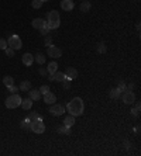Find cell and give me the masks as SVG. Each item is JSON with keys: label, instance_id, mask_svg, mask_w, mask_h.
Segmentation results:
<instances>
[{"label": "cell", "instance_id": "cell-21", "mask_svg": "<svg viewBox=\"0 0 141 156\" xmlns=\"http://www.w3.org/2000/svg\"><path fill=\"white\" fill-rule=\"evenodd\" d=\"M3 83H4L6 87H10L11 85H14V79H13L11 76H4V77H3Z\"/></svg>", "mask_w": 141, "mask_h": 156}, {"label": "cell", "instance_id": "cell-28", "mask_svg": "<svg viewBox=\"0 0 141 156\" xmlns=\"http://www.w3.org/2000/svg\"><path fill=\"white\" fill-rule=\"evenodd\" d=\"M41 6H42V1L41 0H33L31 1V7L33 9H40Z\"/></svg>", "mask_w": 141, "mask_h": 156}, {"label": "cell", "instance_id": "cell-23", "mask_svg": "<svg viewBox=\"0 0 141 156\" xmlns=\"http://www.w3.org/2000/svg\"><path fill=\"white\" fill-rule=\"evenodd\" d=\"M48 73H50V75H52V73H55V72H56V70H58V63H56V62H51V63H50V65H48Z\"/></svg>", "mask_w": 141, "mask_h": 156}, {"label": "cell", "instance_id": "cell-27", "mask_svg": "<svg viewBox=\"0 0 141 156\" xmlns=\"http://www.w3.org/2000/svg\"><path fill=\"white\" fill-rule=\"evenodd\" d=\"M140 108H141L140 103H137V104H136V107L131 110V114H133V115H136V117H138V114H140Z\"/></svg>", "mask_w": 141, "mask_h": 156}, {"label": "cell", "instance_id": "cell-20", "mask_svg": "<svg viewBox=\"0 0 141 156\" xmlns=\"http://www.w3.org/2000/svg\"><path fill=\"white\" fill-rule=\"evenodd\" d=\"M73 124H75V117H73V115H68V117H65V120H64V125H66V127H72V125H73Z\"/></svg>", "mask_w": 141, "mask_h": 156}, {"label": "cell", "instance_id": "cell-9", "mask_svg": "<svg viewBox=\"0 0 141 156\" xmlns=\"http://www.w3.org/2000/svg\"><path fill=\"white\" fill-rule=\"evenodd\" d=\"M78 77V70L75 68H68L65 70V80H73Z\"/></svg>", "mask_w": 141, "mask_h": 156}, {"label": "cell", "instance_id": "cell-2", "mask_svg": "<svg viewBox=\"0 0 141 156\" xmlns=\"http://www.w3.org/2000/svg\"><path fill=\"white\" fill-rule=\"evenodd\" d=\"M47 23H48V27H50V30H55V28H58L59 27V24H61V17H59V13L58 11H55V10H51L50 13H48V17H47Z\"/></svg>", "mask_w": 141, "mask_h": 156}, {"label": "cell", "instance_id": "cell-7", "mask_svg": "<svg viewBox=\"0 0 141 156\" xmlns=\"http://www.w3.org/2000/svg\"><path fill=\"white\" fill-rule=\"evenodd\" d=\"M136 101V94L131 90H124L123 93V103L124 104H133Z\"/></svg>", "mask_w": 141, "mask_h": 156}, {"label": "cell", "instance_id": "cell-32", "mask_svg": "<svg viewBox=\"0 0 141 156\" xmlns=\"http://www.w3.org/2000/svg\"><path fill=\"white\" fill-rule=\"evenodd\" d=\"M7 47H9V45H7V41H6L4 38H0V49H3V51H4Z\"/></svg>", "mask_w": 141, "mask_h": 156}, {"label": "cell", "instance_id": "cell-39", "mask_svg": "<svg viewBox=\"0 0 141 156\" xmlns=\"http://www.w3.org/2000/svg\"><path fill=\"white\" fill-rule=\"evenodd\" d=\"M134 131H136V134H137V135H140V131H141V129H140V125H137Z\"/></svg>", "mask_w": 141, "mask_h": 156}, {"label": "cell", "instance_id": "cell-26", "mask_svg": "<svg viewBox=\"0 0 141 156\" xmlns=\"http://www.w3.org/2000/svg\"><path fill=\"white\" fill-rule=\"evenodd\" d=\"M40 31H41V34L42 35H47L48 33H50V27H48V23H47V21H45V24L40 28Z\"/></svg>", "mask_w": 141, "mask_h": 156}, {"label": "cell", "instance_id": "cell-17", "mask_svg": "<svg viewBox=\"0 0 141 156\" xmlns=\"http://www.w3.org/2000/svg\"><path fill=\"white\" fill-rule=\"evenodd\" d=\"M30 89H31V82H28V80L21 82L20 86H18V90H21V91H28Z\"/></svg>", "mask_w": 141, "mask_h": 156}, {"label": "cell", "instance_id": "cell-36", "mask_svg": "<svg viewBox=\"0 0 141 156\" xmlns=\"http://www.w3.org/2000/svg\"><path fill=\"white\" fill-rule=\"evenodd\" d=\"M45 45H48V47L52 45V38H51V37H47V38H45Z\"/></svg>", "mask_w": 141, "mask_h": 156}, {"label": "cell", "instance_id": "cell-15", "mask_svg": "<svg viewBox=\"0 0 141 156\" xmlns=\"http://www.w3.org/2000/svg\"><path fill=\"white\" fill-rule=\"evenodd\" d=\"M20 105H21V107H23L24 110H30V108L33 107V100H31L30 97H28V99H23V100H21V104H20Z\"/></svg>", "mask_w": 141, "mask_h": 156}, {"label": "cell", "instance_id": "cell-16", "mask_svg": "<svg viewBox=\"0 0 141 156\" xmlns=\"http://www.w3.org/2000/svg\"><path fill=\"white\" fill-rule=\"evenodd\" d=\"M90 7H92V4L89 3L88 0H83V1L81 3V6H79V9H81L82 13H88L89 10H90Z\"/></svg>", "mask_w": 141, "mask_h": 156}, {"label": "cell", "instance_id": "cell-33", "mask_svg": "<svg viewBox=\"0 0 141 156\" xmlns=\"http://www.w3.org/2000/svg\"><path fill=\"white\" fill-rule=\"evenodd\" d=\"M28 118H30V121H35V120H42V118H41V117H40L37 113H31Z\"/></svg>", "mask_w": 141, "mask_h": 156}, {"label": "cell", "instance_id": "cell-3", "mask_svg": "<svg viewBox=\"0 0 141 156\" xmlns=\"http://www.w3.org/2000/svg\"><path fill=\"white\" fill-rule=\"evenodd\" d=\"M21 100H23V99L18 96L17 93H14V94H11V96L6 100V103L4 104H6L7 108H17L18 105L21 104Z\"/></svg>", "mask_w": 141, "mask_h": 156}, {"label": "cell", "instance_id": "cell-30", "mask_svg": "<svg viewBox=\"0 0 141 156\" xmlns=\"http://www.w3.org/2000/svg\"><path fill=\"white\" fill-rule=\"evenodd\" d=\"M38 90H40V93H41V94H45V93H48V91H50V86H48V85H44V86L40 87Z\"/></svg>", "mask_w": 141, "mask_h": 156}, {"label": "cell", "instance_id": "cell-1", "mask_svg": "<svg viewBox=\"0 0 141 156\" xmlns=\"http://www.w3.org/2000/svg\"><path fill=\"white\" fill-rule=\"evenodd\" d=\"M66 110H68V113H69L70 115H73V117L82 115V113H83V110H85L83 100H82L81 97L72 99L69 103H68V105H66Z\"/></svg>", "mask_w": 141, "mask_h": 156}, {"label": "cell", "instance_id": "cell-38", "mask_svg": "<svg viewBox=\"0 0 141 156\" xmlns=\"http://www.w3.org/2000/svg\"><path fill=\"white\" fill-rule=\"evenodd\" d=\"M64 87H65V89H69L70 87V80H64Z\"/></svg>", "mask_w": 141, "mask_h": 156}, {"label": "cell", "instance_id": "cell-14", "mask_svg": "<svg viewBox=\"0 0 141 156\" xmlns=\"http://www.w3.org/2000/svg\"><path fill=\"white\" fill-rule=\"evenodd\" d=\"M28 93H30V99H31L33 101H38V100L41 99V93H40V90L30 89V90H28Z\"/></svg>", "mask_w": 141, "mask_h": 156}, {"label": "cell", "instance_id": "cell-42", "mask_svg": "<svg viewBox=\"0 0 141 156\" xmlns=\"http://www.w3.org/2000/svg\"><path fill=\"white\" fill-rule=\"evenodd\" d=\"M41 1H42V3H45V1H50V0H41Z\"/></svg>", "mask_w": 141, "mask_h": 156}, {"label": "cell", "instance_id": "cell-29", "mask_svg": "<svg viewBox=\"0 0 141 156\" xmlns=\"http://www.w3.org/2000/svg\"><path fill=\"white\" fill-rule=\"evenodd\" d=\"M4 52H6V56H9V58H13V56H14V49L10 48V47H7V48L4 49Z\"/></svg>", "mask_w": 141, "mask_h": 156}, {"label": "cell", "instance_id": "cell-24", "mask_svg": "<svg viewBox=\"0 0 141 156\" xmlns=\"http://www.w3.org/2000/svg\"><path fill=\"white\" fill-rule=\"evenodd\" d=\"M34 61H37L40 65H42V63L45 62V56H44L42 53H37V55H35V58H34Z\"/></svg>", "mask_w": 141, "mask_h": 156}, {"label": "cell", "instance_id": "cell-6", "mask_svg": "<svg viewBox=\"0 0 141 156\" xmlns=\"http://www.w3.org/2000/svg\"><path fill=\"white\" fill-rule=\"evenodd\" d=\"M50 113H51L52 115H55V117H59V115H62V114L65 113V107H64L62 104L54 103V105L50 108Z\"/></svg>", "mask_w": 141, "mask_h": 156}, {"label": "cell", "instance_id": "cell-37", "mask_svg": "<svg viewBox=\"0 0 141 156\" xmlns=\"http://www.w3.org/2000/svg\"><path fill=\"white\" fill-rule=\"evenodd\" d=\"M38 73H40L41 76H45V75L48 73V70H47V69H42V68H40V69H38Z\"/></svg>", "mask_w": 141, "mask_h": 156}, {"label": "cell", "instance_id": "cell-12", "mask_svg": "<svg viewBox=\"0 0 141 156\" xmlns=\"http://www.w3.org/2000/svg\"><path fill=\"white\" fill-rule=\"evenodd\" d=\"M21 61H23V63H24L26 66H31L33 62H34V56H33L31 53H24L23 58H21Z\"/></svg>", "mask_w": 141, "mask_h": 156}, {"label": "cell", "instance_id": "cell-35", "mask_svg": "<svg viewBox=\"0 0 141 156\" xmlns=\"http://www.w3.org/2000/svg\"><path fill=\"white\" fill-rule=\"evenodd\" d=\"M7 89H9V91H11L13 94H14V93H17V91H18V87H17V86H14V85H11V86H10V87H7Z\"/></svg>", "mask_w": 141, "mask_h": 156}, {"label": "cell", "instance_id": "cell-41", "mask_svg": "<svg viewBox=\"0 0 141 156\" xmlns=\"http://www.w3.org/2000/svg\"><path fill=\"white\" fill-rule=\"evenodd\" d=\"M127 89H128V90H133V89H134V83H130V85L127 86Z\"/></svg>", "mask_w": 141, "mask_h": 156}, {"label": "cell", "instance_id": "cell-31", "mask_svg": "<svg viewBox=\"0 0 141 156\" xmlns=\"http://www.w3.org/2000/svg\"><path fill=\"white\" fill-rule=\"evenodd\" d=\"M30 124H31V121H30V118H26L24 121L21 122V128L27 129V128H30Z\"/></svg>", "mask_w": 141, "mask_h": 156}, {"label": "cell", "instance_id": "cell-8", "mask_svg": "<svg viewBox=\"0 0 141 156\" xmlns=\"http://www.w3.org/2000/svg\"><path fill=\"white\" fill-rule=\"evenodd\" d=\"M47 53H48V56H51V58H61V56H62V51H61L58 47H55V45H50L48 49H47Z\"/></svg>", "mask_w": 141, "mask_h": 156}, {"label": "cell", "instance_id": "cell-13", "mask_svg": "<svg viewBox=\"0 0 141 156\" xmlns=\"http://www.w3.org/2000/svg\"><path fill=\"white\" fill-rule=\"evenodd\" d=\"M44 101L47 104H54L56 101V97H55V94L51 93V91H48V93H45L44 94Z\"/></svg>", "mask_w": 141, "mask_h": 156}, {"label": "cell", "instance_id": "cell-18", "mask_svg": "<svg viewBox=\"0 0 141 156\" xmlns=\"http://www.w3.org/2000/svg\"><path fill=\"white\" fill-rule=\"evenodd\" d=\"M44 24H45V21H44L42 18H34V20L31 21V25H33L34 28H38V30H40Z\"/></svg>", "mask_w": 141, "mask_h": 156}, {"label": "cell", "instance_id": "cell-34", "mask_svg": "<svg viewBox=\"0 0 141 156\" xmlns=\"http://www.w3.org/2000/svg\"><path fill=\"white\" fill-rule=\"evenodd\" d=\"M120 91H124V90H127V86H126V83H124L123 80L122 82H119V87H117Z\"/></svg>", "mask_w": 141, "mask_h": 156}, {"label": "cell", "instance_id": "cell-19", "mask_svg": "<svg viewBox=\"0 0 141 156\" xmlns=\"http://www.w3.org/2000/svg\"><path fill=\"white\" fill-rule=\"evenodd\" d=\"M120 96H122V91H120L117 87L110 90V99H113V100H117V99H120Z\"/></svg>", "mask_w": 141, "mask_h": 156}, {"label": "cell", "instance_id": "cell-11", "mask_svg": "<svg viewBox=\"0 0 141 156\" xmlns=\"http://www.w3.org/2000/svg\"><path fill=\"white\" fill-rule=\"evenodd\" d=\"M73 7H75V4L72 0H61V9L64 11H70V10H73Z\"/></svg>", "mask_w": 141, "mask_h": 156}, {"label": "cell", "instance_id": "cell-10", "mask_svg": "<svg viewBox=\"0 0 141 156\" xmlns=\"http://www.w3.org/2000/svg\"><path fill=\"white\" fill-rule=\"evenodd\" d=\"M50 80H52V82H64L65 80V73H62V72H55L52 75H50V77H48Z\"/></svg>", "mask_w": 141, "mask_h": 156}, {"label": "cell", "instance_id": "cell-5", "mask_svg": "<svg viewBox=\"0 0 141 156\" xmlns=\"http://www.w3.org/2000/svg\"><path fill=\"white\" fill-rule=\"evenodd\" d=\"M30 129H31L34 134H42V132L45 131V125H44L42 120H35V121H31Z\"/></svg>", "mask_w": 141, "mask_h": 156}, {"label": "cell", "instance_id": "cell-25", "mask_svg": "<svg viewBox=\"0 0 141 156\" xmlns=\"http://www.w3.org/2000/svg\"><path fill=\"white\" fill-rule=\"evenodd\" d=\"M106 51H107L106 44L105 42H99V44H97V52H99V53H106Z\"/></svg>", "mask_w": 141, "mask_h": 156}, {"label": "cell", "instance_id": "cell-22", "mask_svg": "<svg viewBox=\"0 0 141 156\" xmlns=\"http://www.w3.org/2000/svg\"><path fill=\"white\" fill-rule=\"evenodd\" d=\"M58 134H65V135H70V128L69 127H66V125H62V127H59L58 128Z\"/></svg>", "mask_w": 141, "mask_h": 156}, {"label": "cell", "instance_id": "cell-40", "mask_svg": "<svg viewBox=\"0 0 141 156\" xmlns=\"http://www.w3.org/2000/svg\"><path fill=\"white\" fill-rule=\"evenodd\" d=\"M124 148H127V149L130 148V142L128 141H124Z\"/></svg>", "mask_w": 141, "mask_h": 156}, {"label": "cell", "instance_id": "cell-4", "mask_svg": "<svg viewBox=\"0 0 141 156\" xmlns=\"http://www.w3.org/2000/svg\"><path fill=\"white\" fill-rule=\"evenodd\" d=\"M7 45L10 47V48H13L14 51H17V49H21V47H23V42H21V38L18 37V35H10L9 37V41H7Z\"/></svg>", "mask_w": 141, "mask_h": 156}]
</instances>
